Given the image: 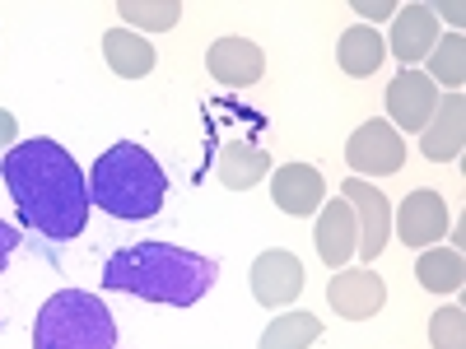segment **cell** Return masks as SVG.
Here are the masks:
<instances>
[{"label":"cell","mask_w":466,"mask_h":349,"mask_svg":"<svg viewBox=\"0 0 466 349\" xmlns=\"http://www.w3.org/2000/svg\"><path fill=\"white\" fill-rule=\"evenodd\" d=\"M15 135H19V126H15V116L0 107V154H10L15 149Z\"/></svg>","instance_id":"4316f807"},{"label":"cell","mask_w":466,"mask_h":349,"mask_svg":"<svg viewBox=\"0 0 466 349\" xmlns=\"http://www.w3.org/2000/svg\"><path fill=\"white\" fill-rule=\"evenodd\" d=\"M164 196H168V177L159 159L136 140L103 149L89 173V205H103L112 219H149L159 214Z\"/></svg>","instance_id":"3957f363"},{"label":"cell","mask_w":466,"mask_h":349,"mask_svg":"<svg viewBox=\"0 0 466 349\" xmlns=\"http://www.w3.org/2000/svg\"><path fill=\"white\" fill-rule=\"evenodd\" d=\"M0 173H5L10 201L19 205V219L28 228H37L52 243H70L80 238L89 224V182L80 173V164L70 159V149L56 140H24L15 145L5 159H0Z\"/></svg>","instance_id":"6da1fadb"},{"label":"cell","mask_w":466,"mask_h":349,"mask_svg":"<svg viewBox=\"0 0 466 349\" xmlns=\"http://www.w3.org/2000/svg\"><path fill=\"white\" fill-rule=\"evenodd\" d=\"M461 140H466V98L448 94V98H439L430 126L420 131V149H424V159H434V164H452L461 154Z\"/></svg>","instance_id":"8fae6325"},{"label":"cell","mask_w":466,"mask_h":349,"mask_svg":"<svg viewBox=\"0 0 466 349\" xmlns=\"http://www.w3.org/2000/svg\"><path fill=\"white\" fill-rule=\"evenodd\" d=\"M345 164L355 168V177H392L406 164V140H401L397 126H387V122L373 116V122H364L355 135H350Z\"/></svg>","instance_id":"5b68a950"},{"label":"cell","mask_w":466,"mask_h":349,"mask_svg":"<svg viewBox=\"0 0 466 349\" xmlns=\"http://www.w3.org/2000/svg\"><path fill=\"white\" fill-rule=\"evenodd\" d=\"M430 15H434V19H448V24H452V33H457V28H461V19H466V10L457 5V0H452V5H448V0H439V5H430Z\"/></svg>","instance_id":"d4e9b609"},{"label":"cell","mask_w":466,"mask_h":349,"mask_svg":"<svg viewBox=\"0 0 466 349\" xmlns=\"http://www.w3.org/2000/svg\"><path fill=\"white\" fill-rule=\"evenodd\" d=\"M360 247V224H355V210H350V201H327L322 214H318V256L340 270L350 256H355Z\"/></svg>","instance_id":"5bb4252c"},{"label":"cell","mask_w":466,"mask_h":349,"mask_svg":"<svg viewBox=\"0 0 466 349\" xmlns=\"http://www.w3.org/2000/svg\"><path fill=\"white\" fill-rule=\"evenodd\" d=\"M219 275V265L210 256H197L173 243H131L122 252H112L103 265V284L136 294L145 303H164V307H191L210 294Z\"/></svg>","instance_id":"7a4b0ae2"},{"label":"cell","mask_w":466,"mask_h":349,"mask_svg":"<svg viewBox=\"0 0 466 349\" xmlns=\"http://www.w3.org/2000/svg\"><path fill=\"white\" fill-rule=\"evenodd\" d=\"M430 344L434 349H466V317L461 307H439L430 322Z\"/></svg>","instance_id":"603a6c76"},{"label":"cell","mask_w":466,"mask_h":349,"mask_svg":"<svg viewBox=\"0 0 466 349\" xmlns=\"http://www.w3.org/2000/svg\"><path fill=\"white\" fill-rule=\"evenodd\" d=\"M116 15L136 28H149V33H164L182 19V0H116Z\"/></svg>","instance_id":"44dd1931"},{"label":"cell","mask_w":466,"mask_h":349,"mask_svg":"<svg viewBox=\"0 0 466 349\" xmlns=\"http://www.w3.org/2000/svg\"><path fill=\"white\" fill-rule=\"evenodd\" d=\"M382 56H387V47H382L378 28L355 24V28H345V33H340V70H345V75L364 80V75H373V70L382 65Z\"/></svg>","instance_id":"ac0fdd59"},{"label":"cell","mask_w":466,"mask_h":349,"mask_svg":"<svg viewBox=\"0 0 466 349\" xmlns=\"http://www.w3.org/2000/svg\"><path fill=\"white\" fill-rule=\"evenodd\" d=\"M415 275L430 294H457L461 280H466V265H461V252H448V247H430L420 261H415Z\"/></svg>","instance_id":"d6986e66"},{"label":"cell","mask_w":466,"mask_h":349,"mask_svg":"<svg viewBox=\"0 0 466 349\" xmlns=\"http://www.w3.org/2000/svg\"><path fill=\"white\" fill-rule=\"evenodd\" d=\"M206 65L219 85H257L261 70H266V52L257 43H248V37H219V43L206 52Z\"/></svg>","instance_id":"4fadbf2b"},{"label":"cell","mask_w":466,"mask_h":349,"mask_svg":"<svg viewBox=\"0 0 466 349\" xmlns=\"http://www.w3.org/2000/svg\"><path fill=\"white\" fill-rule=\"evenodd\" d=\"M15 247H19V233H15L5 219H0V270H5V261L15 256Z\"/></svg>","instance_id":"484cf974"},{"label":"cell","mask_w":466,"mask_h":349,"mask_svg":"<svg viewBox=\"0 0 466 349\" xmlns=\"http://www.w3.org/2000/svg\"><path fill=\"white\" fill-rule=\"evenodd\" d=\"M322 335V322L313 313H280L261 331V349H308Z\"/></svg>","instance_id":"ffe728a7"},{"label":"cell","mask_w":466,"mask_h":349,"mask_svg":"<svg viewBox=\"0 0 466 349\" xmlns=\"http://www.w3.org/2000/svg\"><path fill=\"white\" fill-rule=\"evenodd\" d=\"M266 173H270V159L257 145H248V140H228L224 145V154H219V182L228 191H252Z\"/></svg>","instance_id":"e0dca14e"},{"label":"cell","mask_w":466,"mask_h":349,"mask_svg":"<svg viewBox=\"0 0 466 349\" xmlns=\"http://www.w3.org/2000/svg\"><path fill=\"white\" fill-rule=\"evenodd\" d=\"M103 56H107L112 75H122V80H145L154 70V47L131 28H112L103 37Z\"/></svg>","instance_id":"2e32d148"},{"label":"cell","mask_w":466,"mask_h":349,"mask_svg":"<svg viewBox=\"0 0 466 349\" xmlns=\"http://www.w3.org/2000/svg\"><path fill=\"white\" fill-rule=\"evenodd\" d=\"M303 294V261L285 247H270L252 261V298L261 307H289Z\"/></svg>","instance_id":"52a82bcc"},{"label":"cell","mask_w":466,"mask_h":349,"mask_svg":"<svg viewBox=\"0 0 466 349\" xmlns=\"http://www.w3.org/2000/svg\"><path fill=\"white\" fill-rule=\"evenodd\" d=\"M439 107V89L430 75L420 70H401L392 85H387V112H392V122L406 126V131H424L430 126V116Z\"/></svg>","instance_id":"9c48e42d"},{"label":"cell","mask_w":466,"mask_h":349,"mask_svg":"<svg viewBox=\"0 0 466 349\" xmlns=\"http://www.w3.org/2000/svg\"><path fill=\"white\" fill-rule=\"evenodd\" d=\"M33 349H116V322L103 298L85 289H61L37 307Z\"/></svg>","instance_id":"277c9868"},{"label":"cell","mask_w":466,"mask_h":349,"mask_svg":"<svg viewBox=\"0 0 466 349\" xmlns=\"http://www.w3.org/2000/svg\"><path fill=\"white\" fill-rule=\"evenodd\" d=\"M430 80L448 85V89H461V80H466V43H461V33H448L443 43H434V52H430Z\"/></svg>","instance_id":"7402d4cb"},{"label":"cell","mask_w":466,"mask_h":349,"mask_svg":"<svg viewBox=\"0 0 466 349\" xmlns=\"http://www.w3.org/2000/svg\"><path fill=\"white\" fill-rule=\"evenodd\" d=\"M327 303L345 322H364L387 303V284L373 270H336L331 284H327Z\"/></svg>","instance_id":"ba28073f"},{"label":"cell","mask_w":466,"mask_h":349,"mask_svg":"<svg viewBox=\"0 0 466 349\" xmlns=\"http://www.w3.org/2000/svg\"><path fill=\"white\" fill-rule=\"evenodd\" d=\"M340 201H350V210H355V224H360V256L373 261L382 247H387V233H392V205H387V196L364 182V177H350L340 182Z\"/></svg>","instance_id":"8992f818"},{"label":"cell","mask_w":466,"mask_h":349,"mask_svg":"<svg viewBox=\"0 0 466 349\" xmlns=\"http://www.w3.org/2000/svg\"><path fill=\"white\" fill-rule=\"evenodd\" d=\"M270 201H276L285 214L303 219L327 201V182L313 164H285V168H276V177H270Z\"/></svg>","instance_id":"7c38bea8"},{"label":"cell","mask_w":466,"mask_h":349,"mask_svg":"<svg viewBox=\"0 0 466 349\" xmlns=\"http://www.w3.org/2000/svg\"><path fill=\"white\" fill-rule=\"evenodd\" d=\"M392 19H397V24H392V56L406 61V70H410L415 61H424V56L434 52V43H439V19L430 15V5H401Z\"/></svg>","instance_id":"9a60e30c"},{"label":"cell","mask_w":466,"mask_h":349,"mask_svg":"<svg viewBox=\"0 0 466 349\" xmlns=\"http://www.w3.org/2000/svg\"><path fill=\"white\" fill-rule=\"evenodd\" d=\"M355 15H364V19H369V28H373L378 19L397 15V5H387V0H378V5H373V0H355Z\"/></svg>","instance_id":"cb8c5ba5"},{"label":"cell","mask_w":466,"mask_h":349,"mask_svg":"<svg viewBox=\"0 0 466 349\" xmlns=\"http://www.w3.org/2000/svg\"><path fill=\"white\" fill-rule=\"evenodd\" d=\"M397 233L406 247H434L448 233V201L439 191H410L397 214Z\"/></svg>","instance_id":"30bf717a"}]
</instances>
